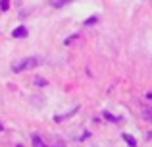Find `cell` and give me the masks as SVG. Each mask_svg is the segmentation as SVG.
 <instances>
[{"label": "cell", "mask_w": 152, "mask_h": 147, "mask_svg": "<svg viewBox=\"0 0 152 147\" xmlns=\"http://www.w3.org/2000/svg\"><path fill=\"white\" fill-rule=\"evenodd\" d=\"M94 21H96V18H89L85 23H87V25H91V23H94Z\"/></svg>", "instance_id": "cell-10"}, {"label": "cell", "mask_w": 152, "mask_h": 147, "mask_svg": "<svg viewBox=\"0 0 152 147\" xmlns=\"http://www.w3.org/2000/svg\"><path fill=\"white\" fill-rule=\"evenodd\" d=\"M35 83H37V85H46V79H42V78H37V79H35Z\"/></svg>", "instance_id": "cell-7"}, {"label": "cell", "mask_w": 152, "mask_h": 147, "mask_svg": "<svg viewBox=\"0 0 152 147\" xmlns=\"http://www.w3.org/2000/svg\"><path fill=\"white\" fill-rule=\"evenodd\" d=\"M104 116H106V118H108V120H114V122H118V118H115V116H112V114H110V112H104Z\"/></svg>", "instance_id": "cell-8"}, {"label": "cell", "mask_w": 152, "mask_h": 147, "mask_svg": "<svg viewBox=\"0 0 152 147\" xmlns=\"http://www.w3.org/2000/svg\"><path fill=\"white\" fill-rule=\"evenodd\" d=\"M121 137L127 141V145H129V147H137V140H135L133 136H129V134H121Z\"/></svg>", "instance_id": "cell-3"}, {"label": "cell", "mask_w": 152, "mask_h": 147, "mask_svg": "<svg viewBox=\"0 0 152 147\" xmlns=\"http://www.w3.org/2000/svg\"><path fill=\"white\" fill-rule=\"evenodd\" d=\"M75 39H77V35H71V37H69V39H66V45H69V43H73V41H75Z\"/></svg>", "instance_id": "cell-9"}, {"label": "cell", "mask_w": 152, "mask_h": 147, "mask_svg": "<svg viewBox=\"0 0 152 147\" xmlns=\"http://www.w3.org/2000/svg\"><path fill=\"white\" fill-rule=\"evenodd\" d=\"M67 2H71V0H54V6L60 8V6H64V4H67Z\"/></svg>", "instance_id": "cell-6"}, {"label": "cell", "mask_w": 152, "mask_h": 147, "mask_svg": "<svg viewBox=\"0 0 152 147\" xmlns=\"http://www.w3.org/2000/svg\"><path fill=\"white\" fill-rule=\"evenodd\" d=\"M33 147H46V145H45V141H42L39 136H35L33 137Z\"/></svg>", "instance_id": "cell-4"}, {"label": "cell", "mask_w": 152, "mask_h": 147, "mask_svg": "<svg viewBox=\"0 0 152 147\" xmlns=\"http://www.w3.org/2000/svg\"><path fill=\"white\" fill-rule=\"evenodd\" d=\"M37 66H39V58H33V56H31V58L21 60L19 64H15L12 70H14V72H23V70H33V68H37Z\"/></svg>", "instance_id": "cell-1"}, {"label": "cell", "mask_w": 152, "mask_h": 147, "mask_svg": "<svg viewBox=\"0 0 152 147\" xmlns=\"http://www.w3.org/2000/svg\"><path fill=\"white\" fill-rule=\"evenodd\" d=\"M27 27L25 25H19V27H15L14 31H12V37H15V39H23V37H27Z\"/></svg>", "instance_id": "cell-2"}, {"label": "cell", "mask_w": 152, "mask_h": 147, "mask_svg": "<svg viewBox=\"0 0 152 147\" xmlns=\"http://www.w3.org/2000/svg\"><path fill=\"white\" fill-rule=\"evenodd\" d=\"M8 8H10V0H0V10L6 12Z\"/></svg>", "instance_id": "cell-5"}]
</instances>
